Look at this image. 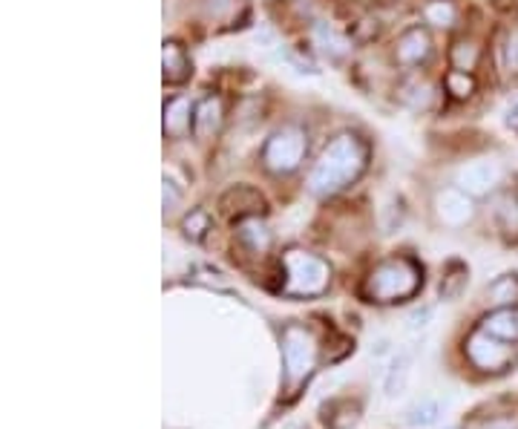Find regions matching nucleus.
I'll return each mask as SVG.
<instances>
[{"label": "nucleus", "instance_id": "obj_1", "mask_svg": "<svg viewBox=\"0 0 518 429\" xmlns=\"http://www.w3.org/2000/svg\"><path fill=\"white\" fill-rule=\"evenodd\" d=\"M366 168V145L351 133H343L337 138H331L326 150L320 153L317 165L311 170V193L317 196H331L351 185Z\"/></svg>", "mask_w": 518, "mask_h": 429}, {"label": "nucleus", "instance_id": "obj_2", "mask_svg": "<svg viewBox=\"0 0 518 429\" xmlns=\"http://www.w3.org/2000/svg\"><path fill=\"white\" fill-rule=\"evenodd\" d=\"M423 282L420 265L409 257H395L380 262L372 274L366 277L363 294L372 302H398L409 300Z\"/></svg>", "mask_w": 518, "mask_h": 429}, {"label": "nucleus", "instance_id": "obj_3", "mask_svg": "<svg viewBox=\"0 0 518 429\" xmlns=\"http://www.w3.org/2000/svg\"><path fill=\"white\" fill-rule=\"evenodd\" d=\"M283 291L291 297H317L328 289L331 268L317 254L291 248L283 257Z\"/></svg>", "mask_w": 518, "mask_h": 429}, {"label": "nucleus", "instance_id": "obj_4", "mask_svg": "<svg viewBox=\"0 0 518 429\" xmlns=\"http://www.w3.org/2000/svg\"><path fill=\"white\" fill-rule=\"evenodd\" d=\"M317 341L306 326L291 323L283 329V374L288 386H300L311 378V372L317 369Z\"/></svg>", "mask_w": 518, "mask_h": 429}, {"label": "nucleus", "instance_id": "obj_5", "mask_svg": "<svg viewBox=\"0 0 518 429\" xmlns=\"http://www.w3.org/2000/svg\"><path fill=\"white\" fill-rule=\"evenodd\" d=\"M515 354H518L515 343L502 341V337L484 332L481 326L470 334V341H467V357L481 372H504L515 363Z\"/></svg>", "mask_w": 518, "mask_h": 429}, {"label": "nucleus", "instance_id": "obj_6", "mask_svg": "<svg viewBox=\"0 0 518 429\" xmlns=\"http://www.w3.org/2000/svg\"><path fill=\"white\" fill-rule=\"evenodd\" d=\"M306 156V133L300 128H294V124H285V128L276 130L268 145H265V168L271 173H291L297 170L300 162Z\"/></svg>", "mask_w": 518, "mask_h": 429}, {"label": "nucleus", "instance_id": "obj_7", "mask_svg": "<svg viewBox=\"0 0 518 429\" xmlns=\"http://www.w3.org/2000/svg\"><path fill=\"white\" fill-rule=\"evenodd\" d=\"M435 217L447 228H464L475 217L472 196L461 188H440L435 193Z\"/></svg>", "mask_w": 518, "mask_h": 429}, {"label": "nucleus", "instance_id": "obj_8", "mask_svg": "<svg viewBox=\"0 0 518 429\" xmlns=\"http://www.w3.org/2000/svg\"><path fill=\"white\" fill-rule=\"evenodd\" d=\"M455 182L470 196H484L502 182V165L492 162V158H475V162H467L458 170Z\"/></svg>", "mask_w": 518, "mask_h": 429}, {"label": "nucleus", "instance_id": "obj_9", "mask_svg": "<svg viewBox=\"0 0 518 429\" xmlns=\"http://www.w3.org/2000/svg\"><path fill=\"white\" fill-rule=\"evenodd\" d=\"M430 52H432V41H430V32L427 29H420V26H412V29H406L400 38H398V49H395V56L400 64L406 66H415L420 61H427L430 58Z\"/></svg>", "mask_w": 518, "mask_h": 429}, {"label": "nucleus", "instance_id": "obj_10", "mask_svg": "<svg viewBox=\"0 0 518 429\" xmlns=\"http://www.w3.org/2000/svg\"><path fill=\"white\" fill-rule=\"evenodd\" d=\"M219 208H222V213H228V217L248 220V217H256V213H263L265 202H263V196L251 188H233L222 196Z\"/></svg>", "mask_w": 518, "mask_h": 429}, {"label": "nucleus", "instance_id": "obj_11", "mask_svg": "<svg viewBox=\"0 0 518 429\" xmlns=\"http://www.w3.org/2000/svg\"><path fill=\"white\" fill-rule=\"evenodd\" d=\"M320 413H323L326 429H351L360 421V403L348 398H337V401L323 403Z\"/></svg>", "mask_w": 518, "mask_h": 429}, {"label": "nucleus", "instance_id": "obj_12", "mask_svg": "<svg viewBox=\"0 0 518 429\" xmlns=\"http://www.w3.org/2000/svg\"><path fill=\"white\" fill-rule=\"evenodd\" d=\"M219 128H222V101L213 96L202 98L193 110V133L199 138H211Z\"/></svg>", "mask_w": 518, "mask_h": 429}, {"label": "nucleus", "instance_id": "obj_13", "mask_svg": "<svg viewBox=\"0 0 518 429\" xmlns=\"http://www.w3.org/2000/svg\"><path fill=\"white\" fill-rule=\"evenodd\" d=\"M481 329L502 337V341H510V343H518V309L510 306V309H495L490 312L484 320H481Z\"/></svg>", "mask_w": 518, "mask_h": 429}, {"label": "nucleus", "instance_id": "obj_14", "mask_svg": "<svg viewBox=\"0 0 518 429\" xmlns=\"http://www.w3.org/2000/svg\"><path fill=\"white\" fill-rule=\"evenodd\" d=\"M161 66H164V81L168 84H181L191 78V61L184 56V49L173 41H168L161 49Z\"/></svg>", "mask_w": 518, "mask_h": 429}, {"label": "nucleus", "instance_id": "obj_15", "mask_svg": "<svg viewBox=\"0 0 518 429\" xmlns=\"http://www.w3.org/2000/svg\"><path fill=\"white\" fill-rule=\"evenodd\" d=\"M236 237L243 242L251 254H265L271 248V234L268 228L259 222V217H248V220H239V228H236Z\"/></svg>", "mask_w": 518, "mask_h": 429}, {"label": "nucleus", "instance_id": "obj_16", "mask_svg": "<svg viewBox=\"0 0 518 429\" xmlns=\"http://www.w3.org/2000/svg\"><path fill=\"white\" fill-rule=\"evenodd\" d=\"M314 44H317L320 52H326L328 58H343V56H348V49H351L346 35L337 32L335 26H328V24L314 26Z\"/></svg>", "mask_w": 518, "mask_h": 429}, {"label": "nucleus", "instance_id": "obj_17", "mask_svg": "<svg viewBox=\"0 0 518 429\" xmlns=\"http://www.w3.org/2000/svg\"><path fill=\"white\" fill-rule=\"evenodd\" d=\"M191 128V101L188 98H173L164 107V133L168 136H184Z\"/></svg>", "mask_w": 518, "mask_h": 429}, {"label": "nucleus", "instance_id": "obj_18", "mask_svg": "<svg viewBox=\"0 0 518 429\" xmlns=\"http://www.w3.org/2000/svg\"><path fill=\"white\" fill-rule=\"evenodd\" d=\"M487 302H492L495 309H510L518 302V277L515 274H504L498 277L490 289H487Z\"/></svg>", "mask_w": 518, "mask_h": 429}, {"label": "nucleus", "instance_id": "obj_19", "mask_svg": "<svg viewBox=\"0 0 518 429\" xmlns=\"http://www.w3.org/2000/svg\"><path fill=\"white\" fill-rule=\"evenodd\" d=\"M409 366H412V357L406 352H398L392 357V363H388V372H386V395L388 398H395L403 392L406 378H409Z\"/></svg>", "mask_w": 518, "mask_h": 429}, {"label": "nucleus", "instance_id": "obj_20", "mask_svg": "<svg viewBox=\"0 0 518 429\" xmlns=\"http://www.w3.org/2000/svg\"><path fill=\"white\" fill-rule=\"evenodd\" d=\"M467 280H470L467 265H464V262H450L447 271H443V280H440V294H443V300L461 297V291L467 289Z\"/></svg>", "mask_w": 518, "mask_h": 429}, {"label": "nucleus", "instance_id": "obj_21", "mask_svg": "<svg viewBox=\"0 0 518 429\" xmlns=\"http://www.w3.org/2000/svg\"><path fill=\"white\" fill-rule=\"evenodd\" d=\"M400 98L409 107H415V110H427V107L432 104V87L420 78H409L400 87Z\"/></svg>", "mask_w": 518, "mask_h": 429}, {"label": "nucleus", "instance_id": "obj_22", "mask_svg": "<svg viewBox=\"0 0 518 429\" xmlns=\"http://www.w3.org/2000/svg\"><path fill=\"white\" fill-rule=\"evenodd\" d=\"M211 228V217L205 210H191V217L181 222V230H184V237L199 242L202 237H205V230Z\"/></svg>", "mask_w": 518, "mask_h": 429}, {"label": "nucleus", "instance_id": "obj_23", "mask_svg": "<svg viewBox=\"0 0 518 429\" xmlns=\"http://www.w3.org/2000/svg\"><path fill=\"white\" fill-rule=\"evenodd\" d=\"M438 415H440L438 403L435 401H423V403L412 406V413H409V418H406V421H409L412 426H432L438 421Z\"/></svg>", "mask_w": 518, "mask_h": 429}, {"label": "nucleus", "instance_id": "obj_24", "mask_svg": "<svg viewBox=\"0 0 518 429\" xmlns=\"http://www.w3.org/2000/svg\"><path fill=\"white\" fill-rule=\"evenodd\" d=\"M498 220H502V228L507 234H518V193L507 196L502 202V208H498Z\"/></svg>", "mask_w": 518, "mask_h": 429}, {"label": "nucleus", "instance_id": "obj_25", "mask_svg": "<svg viewBox=\"0 0 518 429\" xmlns=\"http://www.w3.org/2000/svg\"><path fill=\"white\" fill-rule=\"evenodd\" d=\"M447 89L455 98H470L475 89V81L464 73V69H455V73L447 76Z\"/></svg>", "mask_w": 518, "mask_h": 429}, {"label": "nucleus", "instance_id": "obj_26", "mask_svg": "<svg viewBox=\"0 0 518 429\" xmlns=\"http://www.w3.org/2000/svg\"><path fill=\"white\" fill-rule=\"evenodd\" d=\"M427 21L435 26H452L455 21V9L447 4V0H435V4L427 6Z\"/></svg>", "mask_w": 518, "mask_h": 429}, {"label": "nucleus", "instance_id": "obj_27", "mask_svg": "<svg viewBox=\"0 0 518 429\" xmlns=\"http://www.w3.org/2000/svg\"><path fill=\"white\" fill-rule=\"evenodd\" d=\"M475 58H478V49L472 46V44H458L455 46V52H452V64H455V69H472L475 66Z\"/></svg>", "mask_w": 518, "mask_h": 429}, {"label": "nucleus", "instance_id": "obj_28", "mask_svg": "<svg viewBox=\"0 0 518 429\" xmlns=\"http://www.w3.org/2000/svg\"><path fill=\"white\" fill-rule=\"evenodd\" d=\"M164 213H173L179 205H181V190L176 188V182H171L168 176H164Z\"/></svg>", "mask_w": 518, "mask_h": 429}, {"label": "nucleus", "instance_id": "obj_29", "mask_svg": "<svg viewBox=\"0 0 518 429\" xmlns=\"http://www.w3.org/2000/svg\"><path fill=\"white\" fill-rule=\"evenodd\" d=\"M430 320H432V309H420L409 317V332H420V329H427L430 326Z\"/></svg>", "mask_w": 518, "mask_h": 429}, {"label": "nucleus", "instance_id": "obj_30", "mask_svg": "<svg viewBox=\"0 0 518 429\" xmlns=\"http://www.w3.org/2000/svg\"><path fill=\"white\" fill-rule=\"evenodd\" d=\"M507 61H510V66L518 73V29L510 35V41H507Z\"/></svg>", "mask_w": 518, "mask_h": 429}, {"label": "nucleus", "instance_id": "obj_31", "mask_svg": "<svg viewBox=\"0 0 518 429\" xmlns=\"http://www.w3.org/2000/svg\"><path fill=\"white\" fill-rule=\"evenodd\" d=\"M481 429H518V421H510V418H495V421L484 424Z\"/></svg>", "mask_w": 518, "mask_h": 429}, {"label": "nucleus", "instance_id": "obj_32", "mask_svg": "<svg viewBox=\"0 0 518 429\" xmlns=\"http://www.w3.org/2000/svg\"><path fill=\"white\" fill-rule=\"evenodd\" d=\"M507 121H510V128H515V130H518V104H515L513 110H510V118H507Z\"/></svg>", "mask_w": 518, "mask_h": 429}]
</instances>
